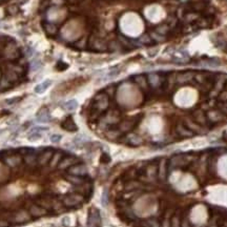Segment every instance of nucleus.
<instances>
[{"label": "nucleus", "mask_w": 227, "mask_h": 227, "mask_svg": "<svg viewBox=\"0 0 227 227\" xmlns=\"http://www.w3.org/2000/svg\"><path fill=\"white\" fill-rule=\"evenodd\" d=\"M42 137L41 133H31L30 136H28V140L30 141H36V140L40 139Z\"/></svg>", "instance_id": "19"}, {"label": "nucleus", "mask_w": 227, "mask_h": 227, "mask_svg": "<svg viewBox=\"0 0 227 227\" xmlns=\"http://www.w3.org/2000/svg\"><path fill=\"white\" fill-rule=\"evenodd\" d=\"M40 66H41V62H40V60H38V59H34V60L32 61V63H31V69H32V71H37Z\"/></svg>", "instance_id": "17"}, {"label": "nucleus", "mask_w": 227, "mask_h": 227, "mask_svg": "<svg viewBox=\"0 0 227 227\" xmlns=\"http://www.w3.org/2000/svg\"><path fill=\"white\" fill-rule=\"evenodd\" d=\"M47 127H44V126H35L34 128L31 129V133H41V131H47Z\"/></svg>", "instance_id": "21"}, {"label": "nucleus", "mask_w": 227, "mask_h": 227, "mask_svg": "<svg viewBox=\"0 0 227 227\" xmlns=\"http://www.w3.org/2000/svg\"><path fill=\"white\" fill-rule=\"evenodd\" d=\"M6 163L11 167H16L21 163V158L19 156H11L6 159Z\"/></svg>", "instance_id": "9"}, {"label": "nucleus", "mask_w": 227, "mask_h": 227, "mask_svg": "<svg viewBox=\"0 0 227 227\" xmlns=\"http://www.w3.org/2000/svg\"><path fill=\"white\" fill-rule=\"evenodd\" d=\"M83 201L82 196L80 194H69L63 197V204L67 207H74L77 204H79Z\"/></svg>", "instance_id": "1"}, {"label": "nucleus", "mask_w": 227, "mask_h": 227, "mask_svg": "<svg viewBox=\"0 0 227 227\" xmlns=\"http://www.w3.org/2000/svg\"><path fill=\"white\" fill-rule=\"evenodd\" d=\"M37 121L41 122V123H47L49 121H51V116L49 112L47 110H42L39 112L38 116H37Z\"/></svg>", "instance_id": "7"}, {"label": "nucleus", "mask_w": 227, "mask_h": 227, "mask_svg": "<svg viewBox=\"0 0 227 227\" xmlns=\"http://www.w3.org/2000/svg\"><path fill=\"white\" fill-rule=\"evenodd\" d=\"M63 107H64V110H69V112H73L78 107V102L76 100H69V101H66L65 103L63 104Z\"/></svg>", "instance_id": "13"}, {"label": "nucleus", "mask_w": 227, "mask_h": 227, "mask_svg": "<svg viewBox=\"0 0 227 227\" xmlns=\"http://www.w3.org/2000/svg\"><path fill=\"white\" fill-rule=\"evenodd\" d=\"M148 81H149V83H151L153 86H156L159 82V77L157 76L156 74H151L148 76Z\"/></svg>", "instance_id": "16"}, {"label": "nucleus", "mask_w": 227, "mask_h": 227, "mask_svg": "<svg viewBox=\"0 0 227 227\" xmlns=\"http://www.w3.org/2000/svg\"><path fill=\"white\" fill-rule=\"evenodd\" d=\"M75 163H76V160L73 157H67V158L61 159V161L59 162V164H58L57 167L59 169H64L66 167L73 166V164H75Z\"/></svg>", "instance_id": "5"}, {"label": "nucleus", "mask_w": 227, "mask_h": 227, "mask_svg": "<svg viewBox=\"0 0 227 227\" xmlns=\"http://www.w3.org/2000/svg\"><path fill=\"white\" fill-rule=\"evenodd\" d=\"M102 203H103V205L105 206L107 203V194H106V192H104L103 196H102Z\"/></svg>", "instance_id": "24"}, {"label": "nucleus", "mask_w": 227, "mask_h": 227, "mask_svg": "<svg viewBox=\"0 0 227 227\" xmlns=\"http://www.w3.org/2000/svg\"><path fill=\"white\" fill-rule=\"evenodd\" d=\"M135 80H136V82L138 83V84H140L142 87H145V85H146V81H145V78L144 76H136L135 77Z\"/></svg>", "instance_id": "18"}, {"label": "nucleus", "mask_w": 227, "mask_h": 227, "mask_svg": "<svg viewBox=\"0 0 227 227\" xmlns=\"http://www.w3.org/2000/svg\"><path fill=\"white\" fill-rule=\"evenodd\" d=\"M25 52H26V55L30 56V57H32V56L35 54V51H34L32 47H26V49H25Z\"/></svg>", "instance_id": "23"}, {"label": "nucleus", "mask_w": 227, "mask_h": 227, "mask_svg": "<svg viewBox=\"0 0 227 227\" xmlns=\"http://www.w3.org/2000/svg\"><path fill=\"white\" fill-rule=\"evenodd\" d=\"M69 175H74V176H85L87 174V169H86V166L82 164H75L74 166H71L69 169L67 170Z\"/></svg>", "instance_id": "2"}, {"label": "nucleus", "mask_w": 227, "mask_h": 227, "mask_svg": "<svg viewBox=\"0 0 227 227\" xmlns=\"http://www.w3.org/2000/svg\"><path fill=\"white\" fill-rule=\"evenodd\" d=\"M51 141H52L53 143H59L61 141V139H62V136L61 135H57V134H54L51 136Z\"/></svg>", "instance_id": "20"}, {"label": "nucleus", "mask_w": 227, "mask_h": 227, "mask_svg": "<svg viewBox=\"0 0 227 227\" xmlns=\"http://www.w3.org/2000/svg\"><path fill=\"white\" fill-rule=\"evenodd\" d=\"M128 141L131 143V144H134V145H139V144H141V142H142V140H141V138H139V137H138V136H136V135H133V136H129Z\"/></svg>", "instance_id": "15"}, {"label": "nucleus", "mask_w": 227, "mask_h": 227, "mask_svg": "<svg viewBox=\"0 0 227 227\" xmlns=\"http://www.w3.org/2000/svg\"><path fill=\"white\" fill-rule=\"evenodd\" d=\"M53 155H54V153H53L52 149H49V151H44L43 153H40V156L38 157V165H40V166H45V165H47L49 163V161H51V159H52Z\"/></svg>", "instance_id": "3"}, {"label": "nucleus", "mask_w": 227, "mask_h": 227, "mask_svg": "<svg viewBox=\"0 0 227 227\" xmlns=\"http://www.w3.org/2000/svg\"><path fill=\"white\" fill-rule=\"evenodd\" d=\"M62 153H60V151H58V153H54V155H53L52 159H51V161H49V168H55V167L58 166V164H59V162L61 161V159H62Z\"/></svg>", "instance_id": "6"}, {"label": "nucleus", "mask_w": 227, "mask_h": 227, "mask_svg": "<svg viewBox=\"0 0 227 227\" xmlns=\"http://www.w3.org/2000/svg\"><path fill=\"white\" fill-rule=\"evenodd\" d=\"M38 158H37V156H36L35 153H26L24 157H23V161H24V163L28 166H35V165L38 164Z\"/></svg>", "instance_id": "4"}, {"label": "nucleus", "mask_w": 227, "mask_h": 227, "mask_svg": "<svg viewBox=\"0 0 227 227\" xmlns=\"http://www.w3.org/2000/svg\"><path fill=\"white\" fill-rule=\"evenodd\" d=\"M67 181L71 182L72 184H74V185H82L83 183L85 182V180L79 176H74V175H69L67 176Z\"/></svg>", "instance_id": "11"}, {"label": "nucleus", "mask_w": 227, "mask_h": 227, "mask_svg": "<svg viewBox=\"0 0 227 227\" xmlns=\"http://www.w3.org/2000/svg\"><path fill=\"white\" fill-rule=\"evenodd\" d=\"M44 28L47 31L49 34H55L57 32V28H56L55 24H53V23H47V24L44 25Z\"/></svg>", "instance_id": "14"}, {"label": "nucleus", "mask_w": 227, "mask_h": 227, "mask_svg": "<svg viewBox=\"0 0 227 227\" xmlns=\"http://www.w3.org/2000/svg\"><path fill=\"white\" fill-rule=\"evenodd\" d=\"M30 213L33 217H40L45 215V210L39 205H32L30 207Z\"/></svg>", "instance_id": "10"}, {"label": "nucleus", "mask_w": 227, "mask_h": 227, "mask_svg": "<svg viewBox=\"0 0 227 227\" xmlns=\"http://www.w3.org/2000/svg\"><path fill=\"white\" fill-rule=\"evenodd\" d=\"M63 128L66 129V131H77V126L75 124V122L72 120V118H69V119H66L62 124Z\"/></svg>", "instance_id": "12"}, {"label": "nucleus", "mask_w": 227, "mask_h": 227, "mask_svg": "<svg viewBox=\"0 0 227 227\" xmlns=\"http://www.w3.org/2000/svg\"><path fill=\"white\" fill-rule=\"evenodd\" d=\"M151 36H153V38H155L156 40H163V39H164V37H162V36H158L156 33H153L151 34Z\"/></svg>", "instance_id": "25"}, {"label": "nucleus", "mask_w": 227, "mask_h": 227, "mask_svg": "<svg viewBox=\"0 0 227 227\" xmlns=\"http://www.w3.org/2000/svg\"><path fill=\"white\" fill-rule=\"evenodd\" d=\"M8 12L10 13L11 15H15L18 12V8L15 6H8Z\"/></svg>", "instance_id": "22"}, {"label": "nucleus", "mask_w": 227, "mask_h": 227, "mask_svg": "<svg viewBox=\"0 0 227 227\" xmlns=\"http://www.w3.org/2000/svg\"><path fill=\"white\" fill-rule=\"evenodd\" d=\"M51 84H52V81H51V80H45V81H43V82H41L40 84H38L36 86L35 93H37V94L44 93V92L51 86Z\"/></svg>", "instance_id": "8"}]
</instances>
